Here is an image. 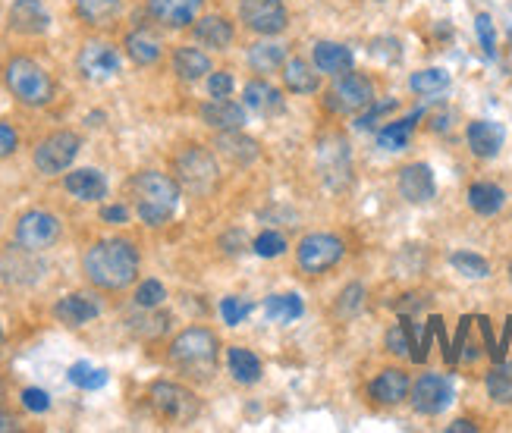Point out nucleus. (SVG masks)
Listing matches in <instances>:
<instances>
[{"mask_svg": "<svg viewBox=\"0 0 512 433\" xmlns=\"http://www.w3.org/2000/svg\"><path fill=\"white\" fill-rule=\"evenodd\" d=\"M208 91H211V98H230L233 95V76L230 73H211Z\"/></svg>", "mask_w": 512, "mask_h": 433, "instance_id": "de8ad7c7", "label": "nucleus"}, {"mask_svg": "<svg viewBox=\"0 0 512 433\" xmlns=\"http://www.w3.org/2000/svg\"><path fill=\"white\" fill-rule=\"evenodd\" d=\"M475 430H478V424L465 421V418H459V421H453V424L447 427V433H475Z\"/></svg>", "mask_w": 512, "mask_h": 433, "instance_id": "5fc2aeb1", "label": "nucleus"}, {"mask_svg": "<svg viewBox=\"0 0 512 433\" xmlns=\"http://www.w3.org/2000/svg\"><path fill=\"white\" fill-rule=\"evenodd\" d=\"M22 405H26L29 412L41 415V412H48V408H51V396L44 393V390H35V386H29V390H22Z\"/></svg>", "mask_w": 512, "mask_h": 433, "instance_id": "a18cd8bd", "label": "nucleus"}, {"mask_svg": "<svg viewBox=\"0 0 512 433\" xmlns=\"http://www.w3.org/2000/svg\"><path fill=\"white\" fill-rule=\"evenodd\" d=\"M101 220H107V223H126L129 220V211L123 208V204H110V208L101 211Z\"/></svg>", "mask_w": 512, "mask_h": 433, "instance_id": "864d4df0", "label": "nucleus"}, {"mask_svg": "<svg viewBox=\"0 0 512 433\" xmlns=\"http://www.w3.org/2000/svg\"><path fill=\"white\" fill-rule=\"evenodd\" d=\"M227 364H230L233 380L242 383V386H252V383L261 380V361H258V355L249 352V349L233 346V349L227 352Z\"/></svg>", "mask_w": 512, "mask_h": 433, "instance_id": "7c9ffc66", "label": "nucleus"}, {"mask_svg": "<svg viewBox=\"0 0 512 433\" xmlns=\"http://www.w3.org/2000/svg\"><path fill=\"white\" fill-rule=\"evenodd\" d=\"M286 63V51L277 41H258L249 48V66L255 73H274Z\"/></svg>", "mask_w": 512, "mask_h": 433, "instance_id": "72a5a7b5", "label": "nucleus"}, {"mask_svg": "<svg viewBox=\"0 0 512 433\" xmlns=\"http://www.w3.org/2000/svg\"><path fill=\"white\" fill-rule=\"evenodd\" d=\"M469 327H472V317H462L459 321V333H456V343H453V358L459 361L462 349H465V336H469Z\"/></svg>", "mask_w": 512, "mask_h": 433, "instance_id": "603ef678", "label": "nucleus"}, {"mask_svg": "<svg viewBox=\"0 0 512 433\" xmlns=\"http://www.w3.org/2000/svg\"><path fill=\"white\" fill-rule=\"evenodd\" d=\"M450 264L462 273V277H469V280H487V277H491V264H487L475 252H453Z\"/></svg>", "mask_w": 512, "mask_h": 433, "instance_id": "4c0bfd02", "label": "nucleus"}, {"mask_svg": "<svg viewBox=\"0 0 512 433\" xmlns=\"http://www.w3.org/2000/svg\"><path fill=\"white\" fill-rule=\"evenodd\" d=\"M129 186L136 198V214L145 226H164L180 208V182L167 173L145 170Z\"/></svg>", "mask_w": 512, "mask_h": 433, "instance_id": "f03ea898", "label": "nucleus"}, {"mask_svg": "<svg viewBox=\"0 0 512 433\" xmlns=\"http://www.w3.org/2000/svg\"><path fill=\"white\" fill-rule=\"evenodd\" d=\"M195 41L205 44L211 51H227L233 44V26L224 19V16H205L195 22Z\"/></svg>", "mask_w": 512, "mask_h": 433, "instance_id": "a878e982", "label": "nucleus"}, {"mask_svg": "<svg viewBox=\"0 0 512 433\" xmlns=\"http://www.w3.org/2000/svg\"><path fill=\"white\" fill-rule=\"evenodd\" d=\"M324 104L333 113H359V110H368L374 104V85L368 82V76H359V73L349 70V73L337 76V82L330 85Z\"/></svg>", "mask_w": 512, "mask_h": 433, "instance_id": "1a4fd4ad", "label": "nucleus"}, {"mask_svg": "<svg viewBox=\"0 0 512 433\" xmlns=\"http://www.w3.org/2000/svg\"><path fill=\"white\" fill-rule=\"evenodd\" d=\"M10 29L19 35H44L51 29V13L41 0H16L10 7Z\"/></svg>", "mask_w": 512, "mask_h": 433, "instance_id": "dca6fc26", "label": "nucleus"}, {"mask_svg": "<svg viewBox=\"0 0 512 433\" xmlns=\"http://www.w3.org/2000/svg\"><path fill=\"white\" fill-rule=\"evenodd\" d=\"M173 73L183 82H198V79L211 76V60L205 51H198V48H176L173 51Z\"/></svg>", "mask_w": 512, "mask_h": 433, "instance_id": "cd10ccee", "label": "nucleus"}, {"mask_svg": "<svg viewBox=\"0 0 512 433\" xmlns=\"http://www.w3.org/2000/svg\"><path fill=\"white\" fill-rule=\"evenodd\" d=\"M311 60H315V70L327 73V76H343L352 70V63H355L352 51L337 41H318L315 48H311Z\"/></svg>", "mask_w": 512, "mask_h": 433, "instance_id": "aec40b11", "label": "nucleus"}, {"mask_svg": "<svg viewBox=\"0 0 512 433\" xmlns=\"http://www.w3.org/2000/svg\"><path fill=\"white\" fill-rule=\"evenodd\" d=\"M4 82L10 95L26 107H48L54 101V79L32 57H13L4 66Z\"/></svg>", "mask_w": 512, "mask_h": 433, "instance_id": "20e7f679", "label": "nucleus"}, {"mask_svg": "<svg viewBox=\"0 0 512 433\" xmlns=\"http://www.w3.org/2000/svg\"><path fill=\"white\" fill-rule=\"evenodd\" d=\"M63 189L70 192L76 201H101V198L107 195V179H104V173H101V170L85 167V170L66 173Z\"/></svg>", "mask_w": 512, "mask_h": 433, "instance_id": "412c9836", "label": "nucleus"}, {"mask_svg": "<svg viewBox=\"0 0 512 433\" xmlns=\"http://www.w3.org/2000/svg\"><path fill=\"white\" fill-rule=\"evenodd\" d=\"M217 151L233 161L236 167H249L255 157L261 154L258 142L249 139V135H242V129H230V132H220L217 135Z\"/></svg>", "mask_w": 512, "mask_h": 433, "instance_id": "b1692460", "label": "nucleus"}, {"mask_svg": "<svg viewBox=\"0 0 512 433\" xmlns=\"http://www.w3.org/2000/svg\"><path fill=\"white\" fill-rule=\"evenodd\" d=\"M0 346H4V330H0Z\"/></svg>", "mask_w": 512, "mask_h": 433, "instance_id": "4d7b16f0", "label": "nucleus"}, {"mask_svg": "<svg viewBox=\"0 0 512 433\" xmlns=\"http://www.w3.org/2000/svg\"><path fill=\"white\" fill-rule=\"evenodd\" d=\"M101 314V308L88 299V295H63V299L54 305V317L63 327H85L88 321H95Z\"/></svg>", "mask_w": 512, "mask_h": 433, "instance_id": "5701e85b", "label": "nucleus"}, {"mask_svg": "<svg viewBox=\"0 0 512 433\" xmlns=\"http://www.w3.org/2000/svg\"><path fill=\"white\" fill-rule=\"evenodd\" d=\"M79 73L88 82H107L120 73V51L107 41H88L79 51Z\"/></svg>", "mask_w": 512, "mask_h": 433, "instance_id": "f8f14e48", "label": "nucleus"}, {"mask_svg": "<svg viewBox=\"0 0 512 433\" xmlns=\"http://www.w3.org/2000/svg\"><path fill=\"white\" fill-rule=\"evenodd\" d=\"M503 204H506V192L500 186H494V182H475L469 189V208L481 217L500 214Z\"/></svg>", "mask_w": 512, "mask_h": 433, "instance_id": "c756f323", "label": "nucleus"}, {"mask_svg": "<svg viewBox=\"0 0 512 433\" xmlns=\"http://www.w3.org/2000/svg\"><path fill=\"white\" fill-rule=\"evenodd\" d=\"M431 321H434V336L440 339V349H443V358H447V364H456V358H453V343H450V339H447V330H443V321H440V317H437V314L431 317Z\"/></svg>", "mask_w": 512, "mask_h": 433, "instance_id": "3c124183", "label": "nucleus"}, {"mask_svg": "<svg viewBox=\"0 0 512 433\" xmlns=\"http://www.w3.org/2000/svg\"><path fill=\"white\" fill-rule=\"evenodd\" d=\"M255 255L258 258H280L283 252H286V239L280 236V233H274V230H267V233H261L258 239H255Z\"/></svg>", "mask_w": 512, "mask_h": 433, "instance_id": "79ce46f5", "label": "nucleus"}, {"mask_svg": "<svg viewBox=\"0 0 512 433\" xmlns=\"http://www.w3.org/2000/svg\"><path fill=\"white\" fill-rule=\"evenodd\" d=\"M173 170H176V182L195 195H208L217 186V161L202 145H189L176 154Z\"/></svg>", "mask_w": 512, "mask_h": 433, "instance_id": "423d86ee", "label": "nucleus"}, {"mask_svg": "<svg viewBox=\"0 0 512 433\" xmlns=\"http://www.w3.org/2000/svg\"><path fill=\"white\" fill-rule=\"evenodd\" d=\"M390 110H396V101H393V98H387V101H381V104H371L368 113H362L359 123H355V126H359V129H371V126H374L377 120H381L384 113H390Z\"/></svg>", "mask_w": 512, "mask_h": 433, "instance_id": "49530a36", "label": "nucleus"}, {"mask_svg": "<svg viewBox=\"0 0 512 433\" xmlns=\"http://www.w3.org/2000/svg\"><path fill=\"white\" fill-rule=\"evenodd\" d=\"M318 173L324 179V186L340 192L349 186L352 179V154H349V142L343 135H324L318 139Z\"/></svg>", "mask_w": 512, "mask_h": 433, "instance_id": "0eeeda50", "label": "nucleus"}, {"mask_svg": "<svg viewBox=\"0 0 512 433\" xmlns=\"http://www.w3.org/2000/svg\"><path fill=\"white\" fill-rule=\"evenodd\" d=\"M205 0H148V16L164 29H186L195 22Z\"/></svg>", "mask_w": 512, "mask_h": 433, "instance_id": "2eb2a0df", "label": "nucleus"}, {"mask_svg": "<svg viewBox=\"0 0 512 433\" xmlns=\"http://www.w3.org/2000/svg\"><path fill=\"white\" fill-rule=\"evenodd\" d=\"M368 393L377 405H399L409 393H412V383H409V374L406 371H399V368H387L381 371L371 386H368Z\"/></svg>", "mask_w": 512, "mask_h": 433, "instance_id": "a211bd4d", "label": "nucleus"}, {"mask_svg": "<svg viewBox=\"0 0 512 433\" xmlns=\"http://www.w3.org/2000/svg\"><path fill=\"white\" fill-rule=\"evenodd\" d=\"M343 255H346V245L333 233H308L296 248L299 267L305 273H324L330 267H337Z\"/></svg>", "mask_w": 512, "mask_h": 433, "instance_id": "9d476101", "label": "nucleus"}, {"mask_svg": "<svg viewBox=\"0 0 512 433\" xmlns=\"http://www.w3.org/2000/svg\"><path fill=\"white\" fill-rule=\"evenodd\" d=\"M70 383H76L79 390H101V386L107 383V371H101V368H92L88 361H79V364H73L70 368Z\"/></svg>", "mask_w": 512, "mask_h": 433, "instance_id": "58836bf2", "label": "nucleus"}, {"mask_svg": "<svg viewBox=\"0 0 512 433\" xmlns=\"http://www.w3.org/2000/svg\"><path fill=\"white\" fill-rule=\"evenodd\" d=\"M126 54L132 63H139V66H151V63H158L161 54H164V44L161 38L154 35L151 29H136V32H129L126 35Z\"/></svg>", "mask_w": 512, "mask_h": 433, "instance_id": "393cba45", "label": "nucleus"}, {"mask_svg": "<svg viewBox=\"0 0 512 433\" xmlns=\"http://www.w3.org/2000/svg\"><path fill=\"white\" fill-rule=\"evenodd\" d=\"M509 283H512V264H509Z\"/></svg>", "mask_w": 512, "mask_h": 433, "instance_id": "13d9d810", "label": "nucleus"}, {"mask_svg": "<svg viewBox=\"0 0 512 433\" xmlns=\"http://www.w3.org/2000/svg\"><path fill=\"white\" fill-rule=\"evenodd\" d=\"M82 273L92 286H98L104 292H120L136 283L139 248L129 239H101L85 252Z\"/></svg>", "mask_w": 512, "mask_h": 433, "instance_id": "f257e3e1", "label": "nucleus"}, {"mask_svg": "<svg viewBox=\"0 0 512 433\" xmlns=\"http://www.w3.org/2000/svg\"><path fill=\"white\" fill-rule=\"evenodd\" d=\"M437 192V182H434V170L428 164H409L399 170V195L412 204H425L431 201Z\"/></svg>", "mask_w": 512, "mask_h": 433, "instance_id": "f3484780", "label": "nucleus"}, {"mask_svg": "<svg viewBox=\"0 0 512 433\" xmlns=\"http://www.w3.org/2000/svg\"><path fill=\"white\" fill-rule=\"evenodd\" d=\"M453 402V383L443 374H421L412 383V408L418 415H440Z\"/></svg>", "mask_w": 512, "mask_h": 433, "instance_id": "ddd939ff", "label": "nucleus"}, {"mask_svg": "<svg viewBox=\"0 0 512 433\" xmlns=\"http://www.w3.org/2000/svg\"><path fill=\"white\" fill-rule=\"evenodd\" d=\"M217 352H220V343L217 336L205 327H189L183 330L180 336L170 343V364L173 368H180L183 374H192V377H211L214 368H217Z\"/></svg>", "mask_w": 512, "mask_h": 433, "instance_id": "7ed1b4c3", "label": "nucleus"}, {"mask_svg": "<svg viewBox=\"0 0 512 433\" xmlns=\"http://www.w3.org/2000/svg\"><path fill=\"white\" fill-rule=\"evenodd\" d=\"M0 396H4V383H0Z\"/></svg>", "mask_w": 512, "mask_h": 433, "instance_id": "bf43d9fd", "label": "nucleus"}, {"mask_svg": "<svg viewBox=\"0 0 512 433\" xmlns=\"http://www.w3.org/2000/svg\"><path fill=\"white\" fill-rule=\"evenodd\" d=\"M283 82L293 95H315L318 85H321V76L311 70L305 60L293 57V60L283 63Z\"/></svg>", "mask_w": 512, "mask_h": 433, "instance_id": "c85d7f7f", "label": "nucleus"}, {"mask_svg": "<svg viewBox=\"0 0 512 433\" xmlns=\"http://www.w3.org/2000/svg\"><path fill=\"white\" fill-rule=\"evenodd\" d=\"M447 85H450V73L437 70V66H431V70H421V73H415L409 79V88L421 98H434V95H440V91H447Z\"/></svg>", "mask_w": 512, "mask_h": 433, "instance_id": "e433bc0d", "label": "nucleus"}, {"mask_svg": "<svg viewBox=\"0 0 512 433\" xmlns=\"http://www.w3.org/2000/svg\"><path fill=\"white\" fill-rule=\"evenodd\" d=\"M60 239V220L51 211H26L16 220V245L22 252H44Z\"/></svg>", "mask_w": 512, "mask_h": 433, "instance_id": "9b49d317", "label": "nucleus"}, {"mask_svg": "<svg viewBox=\"0 0 512 433\" xmlns=\"http://www.w3.org/2000/svg\"><path fill=\"white\" fill-rule=\"evenodd\" d=\"M365 305V286L362 283H352L340 292V302H337V314L340 317H352V314H359Z\"/></svg>", "mask_w": 512, "mask_h": 433, "instance_id": "ea45409f", "label": "nucleus"}, {"mask_svg": "<svg viewBox=\"0 0 512 433\" xmlns=\"http://www.w3.org/2000/svg\"><path fill=\"white\" fill-rule=\"evenodd\" d=\"M19 148V132L10 123H0V161L10 157Z\"/></svg>", "mask_w": 512, "mask_h": 433, "instance_id": "09e8293b", "label": "nucleus"}, {"mask_svg": "<svg viewBox=\"0 0 512 433\" xmlns=\"http://www.w3.org/2000/svg\"><path fill=\"white\" fill-rule=\"evenodd\" d=\"M0 430H19V418L0 408Z\"/></svg>", "mask_w": 512, "mask_h": 433, "instance_id": "6e6d98bb", "label": "nucleus"}, {"mask_svg": "<svg viewBox=\"0 0 512 433\" xmlns=\"http://www.w3.org/2000/svg\"><path fill=\"white\" fill-rule=\"evenodd\" d=\"M82 148V139L76 132L70 129H60V132H51L48 139H41L32 161H35V170L44 173V176H57L63 173L66 167H70L76 161V154Z\"/></svg>", "mask_w": 512, "mask_h": 433, "instance_id": "6e6552de", "label": "nucleus"}, {"mask_svg": "<svg viewBox=\"0 0 512 433\" xmlns=\"http://www.w3.org/2000/svg\"><path fill=\"white\" fill-rule=\"evenodd\" d=\"M487 396L500 405H512V361H497L491 371H487Z\"/></svg>", "mask_w": 512, "mask_h": 433, "instance_id": "c9c22d12", "label": "nucleus"}, {"mask_svg": "<svg viewBox=\"0 0 512 433\" xmlns=\"http://www.w3.org/2000/svg\"><path fill=\"white\" fill-rule=\"evenodd\" d=\"M151 408L158 412V418H164L167 424H192L198 418V396L186 386L173 383V380H154L148 390Z\"/></svg>", "mask_w": 512, "mask_h": 433, "instance_id": "39448f33", "label": "nucleus"}, {"mask_svg": "<svg viewBox=\"0 0 512 433\" xmlns=\"http://www.w3.org/2000/svg\"><path fill=\"white\" fill-rule=\"evenodd\" d=\"M164 299H167V289H164V283H161V280H145V283L136 289V305H139V308H145V311L158 308Z\"/></svg>", "mask_w": 512, "mask_h": 433, "instance_id": "a19ab883", "label": "nucleus"}, {"mask_svg": "<svg viewBox=\"0 0 512 433\" xmlns=\"http://www.w3.org/2000/svg\"><path fill=\"white\" fill-rule=\"evenodd\" d=\"M249 311H252V305L239 302L236 295H230V299L220 302V314H224V324H230V327H239L249 317Z\"/></svg>", "mask_w": 512, "mask_h": 433, "instance_id": "c03bdc74", "label": "nucleus"}, {"mask_svg": "<svg viewBox=\"0 0 512 433\" xmlns=\"http://www.w3.org/2000/svg\"><path fill=\"white\" fill-rule=\"evenodd\" d=\"M242 104H246L249 110H255V113H261V117H271V113L283 110V95L274 85L255 79V82H249L246 88H242Z\"/></svg>", "mask_w": 512, "mask_h": 433, "instance_id": "bb28decb", "label": "nucleus"}, {"mask_svg": "<svg viewBox=\"0 0 512 433\" xmlns=\"http://www.w3.org/2000/svg\"><path fill=\"white\" fill-rule=\"evenodd\" d=\"M76 13L88 22V26H107L120 16L123 0H73Z\"/></svg>", "mask_w": 512, "mask_h": 433, "instance_id": "f704fd0d", "label": "nucleus"}, {"mask_svg": "<svg viewBox=\"0 0 512 433\" xmlns=\"http://www.w3.org/2000/svg\"><path fill=\"white\" fill-rule=\"evenodd\" d=\"M305 311L302 299L296 292H289V295H271V299L264 302V314H267V321H274V324H293L299 321Z\"/></svg>", "mask_w": 512, "mask_h": 433, "instance_id": "473e14b6", "label": "nucleus"}, {"mask_svg": "<svg viewBox=\"0 0 512 433\" xmlns=\"http://www.w3.org/2000/svg\"><path fill=\"white\" fill-rule=\"evenodd\" d=\"M239 16L246 22V29L258 35H280L289 22L283 0H242Z\"/></svg>", "mask_w": 512, "mask_h": 433, "instance_id": "4468645a", "label": "nucleus"}, {"mask_svg": "<svg viewBox=\"0 0 512 433\" xmlns=\"http://www.w3.org/2000/svg\"><path fill=\"white\" fill-rule=\"evenodd\" d=\"M421 120V110L409 113L406 120H396V123H387L381 132H377V145H381L384 151H403L412 139V129L415 123Z\"/></svg>", "mask_w": 512, "mask_h": 433, "instance_id": "2f4dec72", "label": "nucleus"}, {"mask_svg": "<svg viewBox=\"0 0 512 433\" xmlns=\"http://www.w3.org/2000/svg\"><path fill=\"white\" fill-rule=\"evenodd\" d=\"M202 120H205V126H211L217 132L242 129V123H246V107L230 98H214L211 104L202 107Z\"/></svg>", "mask_w": 512, "mask_h": 433, "instance_id": "4be33fe9", "label": "nucleus"}, {"mask_svg": "<svg viewBox=\"0 0 512 433\" xmlns=\"http://www.w3.org/2000/svg\"><path fill=\"white\" fill-rule=\"evenodd\" d=\"M475 32H478V41H481V48L487 57H494L497 54V29H494V19L487 16V13H478L475 19Z\"/></svg>", "mask_w": 512, "mask_h": 433, "instance_id": "37998d69", "label": "nucleus"}, {"mask_svg": "<svg viewBox=\"0 0 512 433\" xmlns=\"http://www.w3.org/2000/svg\"><path fill=\"white\" fill-rule=\"evenodd\" d=\"M465 139H469V148L475 157L487 161V157H497L503 142H506V129L494 120H475L469 123V132H465Z\"/></svg>", "mask_w": 512, "mask_h": 433, "instance_id": "6ab92c4d", "label": "nucleus"}, {"mask_svg": "<svg viewBox=\"0 0 512 433\" xmlns=\"http://www.w3.org/2000/svg\"><path fill=\"white\" fill-rule=\"evenodd\" d=\"M431 343H434V321H428L425 333H421V339H418V343H415V349H412V361H415V364H425V358H428V349H431Z\"/></svg>", "mask_w": 512, "mask_h": 433, "instance_id": "8fccbe9b", "label": "nucleus"}]
</instances>
